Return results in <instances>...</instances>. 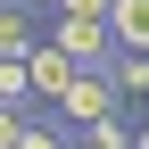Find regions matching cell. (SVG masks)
Here are the masks:
<instances>
[{"label":"cell","instance_id":"8","mask_svg":"<svg viewBox=\"0 0 149 149\" xmlns=\"http://www.w3.org/2000/svg\"><path fill=\"white\" fill-rule=\"evenodd\" d=\"M17 149H74L58 124H25V133H17Z\"/></svg>","mask_w":149,"mask_h":149},{"label":"cell","instance_id":"5","mask_svg":"<svg viewBox=\"0 0 149 149\" xmlns=\"http://www.w3.org/2000/svg\"><path fill=\"white\" fill-rule=\"evenodd\" d=\"M108 74H116V100H149V50H116Z\"/></svg>","mask_w":149,"mask_h":149},{"label":"cell","instance_id":"12","mask_svg":"<svg viewBox=\"0 0 149 149\" xmlns=\"http://www.w3.org/2000/svg\"><path fill=\"white\" fill-rule=\"evenodd\" d=\"M25 8H50V17H58V0H25Z\"/></svg>","mask_w":149,"mask_h":149},{"label":"cell","instance_id":"2","mask_svg":"<svg viewBox=\"0 0 149 149\" xmlns=\"http://www.w3.org/2000/svg\"><path fill=\"white\" fill-rule=\"evenodd\" d=\"M50 42H58L74 66H108V58H116V33H108V17H66V8H58V33H50Z\"/></svg>","mask_w":149,"mask_h":149},{"label":"cell","instance_id":"6","mask_svg":"<svg viewBox=\"0 0 149 149\" xmlns=\"http://www.w3.org/2000/svg\"><path fill=\"white\" fill-rule=\"evenodd\" d=\"M0 58H33V17H25V0L0 8Z\"/></svg>","mask_w":149,"mask_h":149},{"label":"cell","instance_id":"9","mask_svg":"<svg viewBox=\"0 0 149 149\" xmlns=\"http://www.w3.org/2000/svg\"><path fill=\"white\" fill-rule=\"evenodd\" d=\"M17 133H25V108H0V149H17Z\"/></svg>","mask_w":149,"mask_h":149},{"label":"cell","instance_id":"11","mask_svg":"<svg viewBox=\"0 0 149 149\" xmlns=\"http://www.w3.org/2000/svg\"><path fill=\"white\" fill-rule=\"evenodd\" d=\"M133 149H149V116H141V124H133Z\"/></svg>","mask_w":149,"mask_h":149},{"label":"cell","instance_id":"7","mask_svg":"<svg viewBox=\"0 0 149 149\" xmlns=\"http://www.w3.org/2000/svg\"><path fill=\"white\" fill-rule=\"evenodd\" d=\"M133 124H141V116H124V108H116V116L83 124V149H133Z\"/></svg>","mask_w":149,"mask_h":149},{"label":"cell","instance_id":"4","mask_svg":"<svg viewBox=\"0 0 149 149\" xmlns=\"http://www.w3.org/2000/svg\"><path fill=\"white\" fill-rule=\"evenodd\" d=\"M108 33L116 50H149V0H108Z\"/></svg>","mask_w":149,"mask_h":149},{"label":"cell","instance_id":"3","mask_svg":"<svg viewBox=\"0 0 149 149\" xmlns=\"http://www.w3.org/2000/svg\"><path fill=\"white\" fill-rule=\"evenodd\" d=\"M74 74H83V66H74L58 42H33V58H25V91H33V100H58Z\"/></svg>","mask_w":149,"mask_h":149},{"label":"cell","instance_id":"10","mask_svg":"<svg viewBox=\"0 0 149 149\" xmlns=\"http://www.w3.org/2000/svg\"><path fill=\"white\" fill-rule=\"evenodd\" d=\"M66 17H108V0H58Z\"/></svg>","mask_w":149,"mask_h":149},{"label":"cell","instance_id":"1","mask_svg":"<svg viewBox=\"0 0 149 149\" xmlns=\"http://www.w3.org/2000/svg\"><path fill=\"white\" fill-rule=\"evenodd\" d=\"M116 74H108V66H83V74H74V83L58 91V116L66 124H100V116H116Z\"/></svg>","mask_w":149,"mask_h":149},{"label":"cell","instance_id":"13","mask_svg":"<svg viewBox=\"0 0 149 149\" xmlns=\"http://www.w3.org/2000/svg\"><path fill=\"white\" fill-rule=\"evenodd\" d=\"M0 8H8V0H0Z\"/></svg>","mask_w":149,"mask_h":149}]
</instances>
